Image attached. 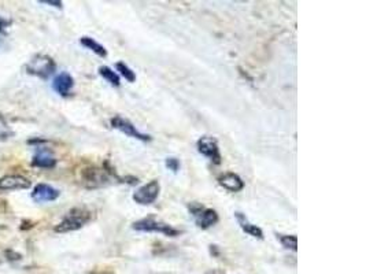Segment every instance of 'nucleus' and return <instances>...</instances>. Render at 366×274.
I'll return each instance as SVG.
<instances>
[{
    "instance_id": "39448f33",
    "label": "nucleus",
    "mask_w": 366,
    "mask_h": 274,
    "mask_svg": "<svg viewBox=\"0 0 366 274\" xmlns=\"http://www.w3.org/2000/svg\"><path fill=\"white\" fill-rule=\"evenodd\" d=\"M159 192H161V185H159L158 180H151L149 183L141 185L140 188H137L133 195H132V199L135 200L137 204H141V206H148V204H152V203L156 200Z\"/></svg>"
},
{
    "instance_id": "6e6552de",
    "label": "nucleus",
    "mask_w": 366,
    "mask_h": 274,
    "mask_svg": "<svg viewBox=\"0 0 366 274\" xmlns=\"http://www.w3.org/2000/svg\"><path fill=\"white\" fill-rule=\"evenodd\" d=\"M81 180L87 188H99L109 183V176L99 168H88L82 170Z\"/></svg>"
},
{
    "instance_id": "0eeeda50",
    "label": "nucleus",
    "mask_w": 366,
    "mask_h": 274,
    "mask_svg": "<svg viewBox=\"0 0 366 274\" xmlns=\"http://www.w3.org/2000/svg\"><path fill=\"white\" fill-rule=\"evenodd\" d=\"M199 154L204 155L208 158L214 165H220L222 162L221 152H220V147H218L217 139L210 137V136H203L198 140L196 143Z\"/></svg>"
},
{
    "instance_id": "7ed1b4c3",
    "label": "nucleus",
    "mask_w": 366,
    "mask_h": 274,
    "mask_svg": "<svg viewBox=\"0 0 366 274\" xmlns=\"http://www.w3.org/2000/svg\"><path fill=\"white\" fill-rule=\"evenodd\" d=\"M25 69H26V73L30 76H36L41 80H47L57 70V63L48 55L37 53L26 63Z\"/></svg>"
},
{
    "instance_id": "20e7f679",
    "label": "nucleus",
    "mask_w": 366,
    "mask_h": 274,
    "mask_svg": "<svg viewBox=\"0 0 366 274\" xmlns=\"http://www.w3.org/2000/svg\"><path fill=\"white\" fill-rule=\"evenodd\" d=\"M189 212L192 214L195 224L200 229H208L218 222V214L216 210L204 207L199 203H191L188 206Z\"/></svg>"
},
{
    "instance_id": "ddd939ff",
    "label": "nucleus",
    "mask_w": 366,
    "mask_h": 274,
    "mask_svg": "<svg viewBox=\"0 0 366 274\" xmlns=\"http://www.w3.org/2000/svg\"><path fill=\"white\" fill-rule=\"evenodd\" d=\"M218 184L229 192H240L244 188V181L241 180L240 176H237L236 173H231V172L221 174L218 177Z\"/></svg>"
},
{
    "instance_id": "f3484780",
    "label": "nucleus",
    "mask_w": 366,
    "mask_h": 274,
    "mask_svg": "<svg viewBox=\"0 0 366 274\" xmlns=\"http://www.w3.org/2000/svg\"><path fill=\"white\" fill-rule=\"evenodd\" d=\"M277 239L287 250H298V237L295 235H277Z\"/></svg>"
},
{
    "instance_id": "f257e3e1",
    "label": "nucleus",
    "mask_w": 366,
    "mask_h": 274,
    "mask_svg": "<svg viewBox=\"0 0 366 274\" xmlns=\"http://www.w3.org/2000/svg\"><path fill=\"white\" fill-rule=\"evenodd\" d=\"M92 220V211L85 207H74L65 215L62 221L54 228L57 233H69L81 229Z\"/></svg>"
},
{
    "instance_id": "2eb2a0df",
    "label": "nucleus",
    "mask_w": 366,
    "mask_h": 274,
    "mask_svg": "<svg viewBox=\"0 0 366 274\" xmlns=\"http://www.w3.org/2000/svg\"><path fill=\"white\" fill-rule=\"evenodd\" d=\"M80 43L81 45H84L85 48L91 49L92 52H95L97 57H100V58H106L107 57V49L99 44L95 39H92V37H87V36H84L80 39Z\"/></svg>"
},
{
    "instance_id": "f03ea898",
    "label": "nucleus",
    "mask_w": 366,
    "mask_h": 274,
    "mask_svg": "<svg viewBox=\"0 0 366 274\" xmlns=\"http://www.w3.org/2000/svg\"><path fill=\"white\" fill-rule=\"evenodd\" d=\"M132 229L137 232H144V233H162L169 237H177L181 235V232L173 228L170 224L155 220L152 216H147V218L133 222Z\"/></svg>"
},
{
    "instance_id": "423d86ee",
    "label": "nucleus",
    "mask_w": 366,
    "mask_h": 274,
    "mask_svg": "<svg viewBox=\"0 0 366 274\" xmlns=\"http://www.w3.org/2000/svg\"><path fill=\"white\" fill-rule=\"evenodd\" d=\"M110 125L111 128L120 130V132H122L124 135L129 136L132 139L140 140V141H151V136L145 135L143 132H140V130L137 129L129 120H126L124 117L121 116L113 117L110 121Z\"/></svg>"
},
{
    "instance_id": "4be33fe9",
    "label": "nucleus",
    "mask_w": 366,
    "mask_h": 274,
    "mask_svg": "<svg viewBox=\"0 0 366 274\" xmlns=\"http://www.w3.org/2000/svg\"><path fill=\"white\" fill-rule=\"evenodd\" d=\"M40 3L43 5H49L53 7H57V9H62V2H53V0H41Z\"/></svg>"
},
{
    "instance_id": "9b49d317",
    "label": "nucleus",
    "mask_w": 366,
    "mask_h": 274,
    "mask_svg": "<svg viewBox=\"0 0 366 274\" xmlns=\"http://www.w3.org/2000/svg\"><path fill=\"white\" fill-rule=\"evenodd\" d=\"M73 87H74V78H73L69 73L66 72L59 73L58 76L54 78L53 82L54 91L57 92L58 95H61V96L63 97L69 96L70 92H72Z\"/></svg>"
},
{
    "instance_id": "a211bd4d",
    "label": "nucleus",
    "mask_w": 366,
    "mask_h": 274,
    "mask_svg": "<svg viewBox=\"0 0 366 274\" xmlns=\"http://www.w3.org/2000/svg\"><path fill=\"white\" fill-rule=\"evenodd\" d=\"M116 68H117V72H120L121 76L125 78L126 81H129V82L136 81L135 72H133V70H132L128 65H125L124 62H118L116 65Z\"/></svg>"
},
{
    "instance_id": "9d476101",
    "label": "nucleus",
    "mask_w": 366,
    "mask_h": 274,
    "mask_svg": "<svg viewBox=\"0 0 366 274\" xmlns=\"http://www.w3.org/2000/svg\"><path fill=\"white\" fill-rule=\"evenodd\" d=\"M61 195L57 188L51 187L49 184L40 183L33 188V192L30 193V196L36 203H48L57 200Z\"/></svg>"
},
{
    "instance_id": "dca6fc26",
    "label": "nucleus",
    "mask_w": 366,
    "mask_h": 274,
    "mask_svg": "<svg viewBox=\"0 0 366 274\" xmlns=\"http://www.w3.org/2000/svg\"><path fill=\"white\" fill-rule=\"evenodd\" d=\"M99 74H100L101 77L104 78L110 85H113V87H120L121 85L120 76H118L113 69L109 68V66H100V68H99Z\"/></svg>"
},
{
    "instance_id": "aec40b11",
    "label": "nucleus",
    "mask_w": 366,
    "mask_h": 274,
    "mask_svg": "<svg viewBox=\"0 0 366 274\" xmlns=\"http://www.w3.org/2000/svg\"><path fill=\"white\" fill-rule=\"evenodd\" d=\"M165 165H166V168H168L169 170H172L173 173H177L178 170H180V160H178L177 158H174V156H169V158H166Z\"/></svg>"
},
{
    "instance_id": "4468645a",
    "label": "nucleus",
    "mask_w": 366,
    "mask_h": 274,
    "mask_svg": "<svg viewBox=\"0 0 366 274\" xmlns=\"http://www.w3.org/2000/svg\"><path fill=\"white\" fill-rule=\"evenodd\" d=\"M235 216H236V220L237 222H239L240 228L246 232L247 235L252 236V237H255V239H259V240L264 239V232H262V229H260L259 226L251 224V222L247 220V216L244 215V214H241V212H235Z\"/></svg>"
},
{
    "instance_id": "412c9836",
    "label": "nucleus",
    "mask_w": 366,
    "mask_h": 274,
    "mask_svg": "<svg viewBox=\"0 0 366 274\" xmlns=\"http://www.w3.org/2000/svg\"><path fill=\"white\" fill-rule=\"evenodd\" d=\"M11 25V21L10 20H5V18H2L0 17V32H5L9 26Z\"/></svg>"
},
{
    "instance_id": "1a4fd4ad",
    "label": "nucleus",
    "mask_w": 366,
    "mask_h": 274,
    "mask_svg": "<svg viewBox=\"0 0 366 274\" xmlns=\"http://www.w3.org/2000/svg\"><path fill=\"white\" fill-rule=\"evenodd\" d=\"M32 183L24 176H17V174H9L0 178V191L3 192H10V191H22L30 188Z\"/></svg>"
},
{
    "instance_id": "f8f14e48",
    "label": "nucleus",
    "mask_w": 366,
    "mask_h": 274,
    "mask_svg": "<svg viewBox=\"0 0 366 274\" xmlns=\"http://www.w3.org/2000/svg\"><path fill=\"white\" fill-rule=\"evenodd\" d=\"M32 166L40 169H53L57 166V159L54 158L48 148L37 147V151L32 159Z\"/></svg>"
},
{
    "instance_id": "6ab92c4d",
    "label": "nucleus",
    "mask_w": 366,
    "mask_h": 274,
    "mask_svg": "<svg viewBox=\"0 0 366 274\" xmlns=\"http://www.w3.org/2000/svg\"><path fill=\"white\" fill-rule=\"evenodd\" d=\"M13 136H14V132L9 126L5 117L0 114V141H7Z\"/></svg>"
}]
</instances>
